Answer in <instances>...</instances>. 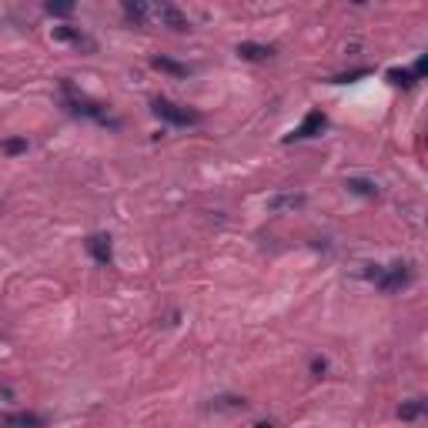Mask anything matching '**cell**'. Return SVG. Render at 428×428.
<instances>
[{"instance_id":"17","label":"cell","mask_w":428,"mask_h":428,"mask_svg":"<svg viewBox=\"0 0 428 428\" xmlns=\"http://www.w3.org/2000/svg\"><path fill=\"white\" fill-rule=\"evenodd\" d=\"M311 375H315V378H324V375H328V362H324V358H311Z\"/></svg>"},{"instance_id":"10","label":"cell","mask_w":428,"mask_h":428,"mask_svg":"<svg viewBox=\"0 0 428 428\" xmlns=\"http://www.w3.org/2000/svg\"><path fill=\"white\" fill-rule=\"evenodd\" d=\"M50 37H54V41H67V43H77V47H87V50H90V47H94V43L87 41L84 34H81V30H74V27H54V30H50Z\"/></svg>"},{"instance_id":"11","label":"cell","mask_w":428,"mask_h":428,"mask_svg":"<svg viewBox=\"0 0 428 428\" xmlns=\"http://www.w3.org/2000/svg\"><path fill=\"white\" fill-rule=\"evenodd\" d=\"M344 188H348L351 194H358V197H378V184L368 181V177H348Z\"/></svg>"},{"instance_id":"8","label":"cell","mask_w":428,"mask_h":428,"mask_svg":"<svg viewBox=\"0 0 428 428\" xmlns=\"http://www.w3.org/2000/svg\"><path fill=\"white\" fill-rule=\"evenodd\" d=\"M298 208H304V194H295V191H288V194H271L268 197V211H298Z\"/></svg>"},{"instance_id":"19","label":"cell","mask_w":428,"mask_h":428,"mask_svg":"<svg viewBox=\"0 0 428 428\" xmlns=\"http://www.w3.org/2000/svg\"><path fill=\"white\" fill-rule=\"evenodd\" d=\"M368 74V67H362V70H351V74H342V77H335L338 84H348V81H358V77H364Z\"/></svg>"},{"instance_id":"6","label":"cell","mask_w":428,"mask_h":428,"mask_svg":"<svg viewBox=\"0 0 428 428\" xmlns=\"http://www.w3.org/2000/svg\"><path fill=\"white\" fill-rule=\"evenodd\" d=\"M87 255L97 264H110L114 261V248H110V235H90L87 237Z\"/></svg>"},{"instance_id":"14","label":"cell","mask_w":428,"mask_h":428,"mask_svg":"<svg viewBox=\"0 0 428 428\" xmlns=\"http://www.w3.org/2000/svg\"><path fill=\"white\" fill-rule=\"evenodd\" d=\"M154 67L164 70V74H174V77H184L188 74V67L177 64V61H168V57H154Z\"/></svg>"},{"instance_id":"20","label":"cell","mask_w":428,"mask_h":428,"mask_svg":"<svg viewBox=\"0 0 428 428\" xmlns=\"http://www.w3.org/2000/svg\"><path fill=\"white\" fill-rule=\"evenodd\" d=\"M255 428H275V425H271V422H257Z\"/></svg>"},{"instance_id":"16","label":"cell","mask_w":428,"mask_h":428,"mask_svg":"<svg viewBox=\"0 0 428 428\" xmlns=\"http://www.w3.org/2000/svg\"><path fill=\"white\" fill-rule=\"evenodd\" d=\"M43 10H47V14H54V17H67V14L74 10V3H47Z\"/></svg>"},{"instance_id":"15","label":"cell","mask_w":428,"mask_h":428,"mask_svg":"<svg viewBox=\"0 0 428 428\" xmlns=\"http://www.w3.org/2000/svg\"><path fill=\"white\" fill-rule=\"evenodd\" d=\"M27 150V141L23 137H10V141H3V154H23Z\"/></svg>"},{"instance_id":"1","label":"cell","mask_w":428,"mask_h":428,"mask_svg":"<svg viewBox=\"0 0 428 428\" xmlns=\"http://www.w3.org/2000/svg\"><path fill=\"white\" fill-rule=\"evenodd\" d=\"M61 94H64V104L70 114H77V117H87V121H97V124H110V128H117V121L110 117L104 110V104H97V101H90L87 94H81L77 87L70 84V81H61Z\"/></svg>"},{"instance_id":"3","label":"cell","mask_w":428,"mask_h":428,"mask_svg":"<svg viewBox=\"0 0 428 428\" xmlns=\"http://www.w3.org/2000/svg\"><path fill=\"white\" fill-rule=\"evenodd\" d=\"M154 114L161 117V121H168V124H174V128H191V124H197L201 121V114L197 110H191V107L184 104H174V101H168V97H154Z\"/></svg>"},{"instance_id":"13","label":"cell","mask_w":428,"mask_h":428,"mask_svg":"<svg viewBox=\"0 0 428 428\" xmlns=\"http://www.w3.org/2000/svg\"><path fill=\"white\" fill-rule=\"evenodd\" d=\"M124 17L134 23H144L150 17V7L148 3H124Z\"/></svg>"},{"instance_id":"12","label":"cell","mask_w":428,"mask_h":428,"mask_svg":"<svg viewBox=\"0 0 428 428\" xmlns=\"http://www.w3.org/2000/svg\"><path fill=\"white\" fill-rule=\"evenodd\" d=\"M425 415V402L422 398H411V402H405V405L398 408V418L402 422H415V418H422Z\"/></svg>"},{"instance_id":"18","label":"cell","mask_w":428,"mask_h":428,"mask_svg":"<svg viewBox=\"0 0 428 428\" xmlns=\"http://www.w3.org/2000/svg\"><path fill=\"white\" fill-rule=\"evenodd\" d=\"M214 408H244V398H217Z\"/></svg>"},{"instance_id":"4","label":"cell","mask_w":428,"mask_h":428,"mask_svg":"<svg viewBox=\"0 0 428 428\" xmlns=\"http://www.w3.org/2000/svg\"><path fill=\"white\" fill-rule=\"evenodd\" d=\"M150 17H154V21H161L164 27H171V30H188V27H191V23H188V17H184L177 7H171V3L150 7Z\"/></svg>"},{"instance_id":"9","label":"cell","mask_w":428,"mask_h":428,"mask_svg":"<svg viewBox=\"0 0 428 428\" xmlns=\"http://www.w3.org/2000/svg\"><path fill=\"white\" fill-rule=\"evenodd\" d=\"M271 54H275V50L264 47V43H251V41L237 43V57H244V61H268Z\"/></svg>"},{"instance_id":"2","label":"cell","mask_w":428,"mask_h":428,"mask_svg":"<svg viewBox=\"0 0 428 428\" xmlns=\"http://www.w3.org/2000/svg\"><path fill=\"white\" fill-rule=\"evenodd\" d=\"M364 278L375 281V288H382V291H398V288H405L408 281H411V268L408 264H368V271H364Z\"/></svg>"},{"instance_id":"5","label":"cell","mask_w":428,"mask_h":428,"mask_svg":"<svg viewBox=\"0 0 428 428\" xmlns=\"http://www.w3.org/2000/svg\"><path fill=\"white\" fill-rule=\"evenodd\" d=\"M0 425L3 428H43V415L37 411H7V415H0Z\"/></svg>"},{"instance_id":"7","label":"cell","mask_w":428,"mask_h":428,"mask_svg":"<svg viewBox=\"0 0 428 428\" xmlns=\"http://www.w3.org/2000/svg\"><path fill=\"white\" fill-rule=\"evenodd\" d=\"M324 124H328V117L321 114V110H311L304 121H301V128L291 134V141H308V137H315V134H321L324 130Z\"/></svg>"}]
</instances>
